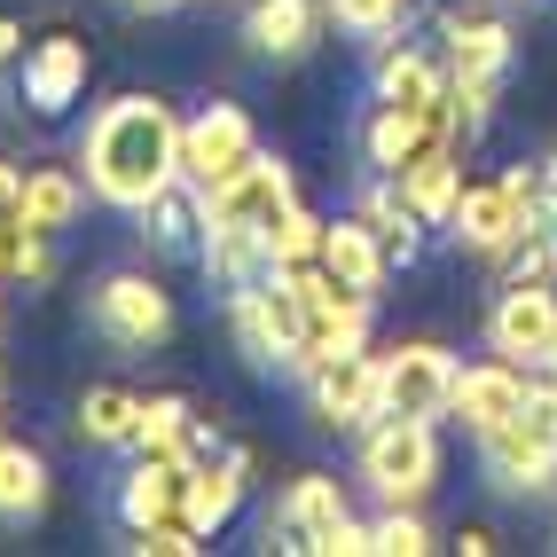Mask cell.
Here are the masks:
<instances>
[{"label":"cell","instance_id":"1","mask_svg":"<svg viewBox=\"0 0 557 557\" xmlns=\"http://www.w3.org/2000/svg\"><path fill=\"white\" fill-rule=\"evenodd\" d=\"M79 165H87V189L102 205H150L158 189H173L181 181V119L165 95H119L102 102L87 134H79Z\"/></svg>","mask_w":557,"mask_h":557},{"label":"cell","instance_id":"2","mask_svg":"<svg viewBox=\"0 0 557 557\" xmlns=\"http://www.w3.org/2000/svg\"><path fill=\"white\" fill-rule=\"evenodd\" d=\"M440 32H448V95H456V126L479 134L495 119V95L510 79V63H518V40H510V24L495 9H440Z\"/></svg>","mask_w":557,"mask_h":557},{"label":"cell","instance_id":"3","mask_svg":"<svg viewBox=\"0 0 557 557\" xmlns=\"http://www.w3.org/2000/svg\"><path fill=\"white\" fill-rule=\"evenodd\" d=\"M361 479L377 487V503H424L440 487V432L424 417L361 424Z\"/></svg>","mask_w":557,"mask_h":557},{"label":"cell","instance_id":"4","mask_svg":"<svg viewBox=\"0 0 557 557\" xmlns=\"http://www.w3.org/2000/svg\"><path fill=\"white\" fill-rule=\"evenodd\" d=\"M456 354L432 346V338H408L377 354V417H424L440 424L448 417V393H456Z\"/></svg>","mask_w":557,"mask_h":557},{"label":"cell","instance_id":"5","mask_svg":"<svg viewBox=\"0 0 557 557\" xmlns=\"http://www.w3.org/2000/svg\"><path fill=\"white\" fill-rule=\"evenodd\" d=\"M197 197H205V228H251V236H268L275 220L299 205V181H290L283 158L259 150L244 173H228L220 189H197Z\"/></svg>","mask_w":557,"mask_h":557},{"label":"cell","instance_id":"6","mask_svg":"<svg viewBox=\"0 0 557 557\" xmlns=\"http://www.w3.org/2000/svg\"><path fill=\"white\" fill-rule=\"evenodd\" d=\"M259 158V126L236 102H205L197 119H181V181L189 189H220L228 173H244Z\"/></svg>","mask_w":557,"mask_h":557},{"label":"cell","instance_id":"7","mask_svg":"<svg viewBox=\"0 0 557 557\" xmlns=\"http://www.w3.org/2000/svg\"><path fill=\"white\" fill-rule=\"evenodd\" d=\"M346 518H354L346 487L330 471H307V479H290V487H283V503L268 510V527H259V534H268V549H314V557H330Z\"/></svg>","mask_w":557,"mask_h":557},{"label":"cell","instance_id":"8","mask_svg":"<svg viewBox=\"0 0 557 557\" xmlns=\"http://www.w3.org/2000/svg\"><path fill=\"white\" fill-rule=\"evenodd\" d=\"M95 330L110 346H165L173 338V299L158 275H102L95 283Z\"/></svg>","mask_w":557,"mask_h":557},{"label":"cell","instance_id":"9","mask_svg":"<svg viewBox=\"0 0 557 557\" xmlns=\"http://www.w3.org/2000/svg\"><path fill=\"white\" fill-rule=\"evenodd\" d=\"M307 408H314V424H330V432L377 424V354L354 346V354L314 361V369H307Z\"/></svg>","mask_w":557,"mask_h":557},{"label":"cell","instance_id":"10","mask_svg":"<svg viewBox=\"0 0 557 557\" xmlns=\"http://www.w3.org/2000/svg\"><path fill=\"white\" fill-rule=\"evenodd\" d=\"M534 228V212L518 205V189L495 173V181H463L456 189V212H448V236L463 244V251H479V259H503L518 236Z\"/></svg>","mask_w":557,"mask_h":557},{"label":"cell","instance_id":"11","mask_svg":"<svg viewBox=\"0 0 557 557\" xmlns=\"http://www.w3.org/2000/svg\"><path fill=\"white\" fill-rule=\"evenodd\" d=\"M549 338H557V283H503V299L487 314V346L518 369H542Z\"/></svg>","mask_w":557,"mask_h":557},{"label":"cell","instance_id":"12","mask_svg":"<svg viewBox=\"0 0 557 557\" xmlns=\"http://www.w3.org/2000/svg\"><path fill=\"white\" fill-rule=\"evenodd\" d=\"M189 456H141L119 479V518L126 534H150V527H189Z\"/></svg>","mask_w":557,"mask_h":557},{"label":"cell","instance_id":"13","mask_svg":"<svg viewBox=\"0 0 557 557\" xmlns=\"http://www.w3.org/2000/svg\"><path fill=\"white\" fill-rule=\"evenodd\" d=\"M527 369H518V361H471V369H456V393H448V417L471 432V440H487V432H503L510 417H518V408H527Z\"/></svg>","mask_w":557,"mask_h":557},{"label":"cell","instance_id":"14","mask_svg":"<svg viewBox=\"0 0 557 557\" xmlns=\"http://www.w3.org/2000/svg\"><path fill=\"white\" fill-rule=\"evenodd\" d=\"M87 71H95V55H87L79 32H48L24 55V110L32 119H63L71 102H87Z\"/></svg>","mask_w":557,"mask_h":557},{"label":"cell","instance_id":"15","mask_svg":"<svg viewBox=\"0 0 557 557\" xmlns=\"http://www.w3.org/2000/svg\"><path fill=\"white\" fill-rule=\"evenodd\" d=\"M369 87H377V102L408 110V119H440V110H456L448 71H440L424 48H377V71H369Z\"/></svg>","mask_w":557,"mask_h":557},{"label":"cell","instance_id":"16","mask_svg":"<svg viewBox=\"0 0 557 557\" xmlns=\"http://www.w3.org/2000/svg\"><path fill=\"white\" fill-rule=\"evenodd\" d=\"M322 16H330L322 0H251L244 40H251V55H268V63H299L322 40Z\"/></svg>","mask_w":557,"mask_h":557},{"label":"cell","instance_id":"17","mask_svg":"<svg viewBox=\"0 0 557 557\" xmlns=\"http://www.w3.org/2000/svg\"><path fill=\"white\" fill-rule=\"evenodd\" d=\"M479 456H487V479L503 495H549V479H557V448L549 440H534L527 424H503V432H487L479 440Z\"/></svg>","mask_w":557,"mask_h":557},{"label":"cell","instance_id":"18","mask_svg":"<svg viewBox=\"0 0 557 557\" xmlns=\"http://www.w3.org/2000/svg\"><path fill=\"white\" fill-rule=\"evenodd\" d=\"M322 268L338 275L346 290H361V299H385V283H393V259H385L377 228H369L361 212L330 220V236H322Z\"/></svg>","mask_w":557,"mask_h":557},{"label":"cell","instance_id":"19","mask_svg":"<svg viewBox=\"0 0 557 557\" xmlns=\"http://www.w3.org/2000/svg\"><path fill=\"white\" fill-rule=\"evenodd\" d=\"M244 487H251V448H220L189 471V527L212 542L228 518L244 510Z\"/></svg>","mask_w":557,"mask_h":557},{"label":"cell","instance_id":"20","mask_svg":"<svg viewBox=\"0 0 557 557\" xmlns=\"http://www.w3.org/2000/svg\"><path fill=\"white\" fill-rule=\"evenodd\" d=\"M55 259H48V236L24 228V173L0 158V283H48Z\"/></svg>","mask_w":557,"mask_h":557},{"label":"cell","instance_id":"21","mask_svg":"<svg viewBox=\"0 0 557 557\" xmlns=\"http://www.w3.org/2000/svg\"><path fill=\"white\" fill-rule=\"evenodd\" d=\"M354 212L369 220V228H377V244H385V259H393V268H417V259H424V228H432V220L400 197V181H393V173H377V181H369Z\"/></svg>","mask_w":557,"mask_h":557},{"label":"cell","instance_id":"22","mask_svg":"<svg viewBox=\"0 0 557 557\" xmlns=\"http://www.w3.org/2000/svg\"><path fill=\"white\" fill-rule=\"evenodd\" d=\"M79 205H87V181L71 173V165H32L24 173V228L32 236H63L71 220H79Z\"/></svg>","mask_w":557,"mask_h":557},{"label":"cell","instance_id":"23","mask_svg":"<svg viewBox=\"0 0 557 557\" xmlns=\"http://www.w3.org/2000/svg\"><path fill=\"white\" fill-rule=\"evenodd\" d=\"M134 220H141V244H158V251H197L205 244V197L189 181H173L150 205H134Z\"/></svg>","mask_w":557,"mask_h":557},{"label":"cell","instance_id":"24","mask_svg":"<svg viewBox=\"0 0 557 557\" xmlns=\"http://www.w3.org/2000/svg\"><path fill=\"white\" fill-rule=\"evenodd\" d=\"M141 432V393L134 385H87L79 393V440L87 448H134Z\"/></svg>","mask_w":557,"mask_h":557},{"label":"cell","instance_id":"25","mask_svg":"<svg viewBox=\"0 0 557 557\" xmlns=\"http://www.w3.org/2000/svg\"><path fill=\"white\" fill-rule=\"evenodd\" d=\"M40 510H48V456L0 440V518L24 527V518H40Z\"/></svg>","mask_w":557,"mask_h":557},{"label":"cell","instance_id":"26","mask_svg":"<svg viewBox=\"0 0 557 557\" xmlns=\"http://www.w3.org/2000/svg\"><path fill=\"white\" fill-rule=\"evenodd\" d=\"M189 440H197V408L189 400L181 393H141V432H134L141 456H189Z\"/></svg>","mask_w":557,"mask_h":557},{"label":"cell","instance_id":"27","mask_svg":"<svg viewBox=\"0 0 557 557\" xmlns=\"http://www.w3.org/2000/svg\"><path fill=\"white\" fill-rule=\"evenodd\" d=\"M322 236H330V220L307 212V205H290L259 244H268V268H307V259H322Z\"/></svg>","mask_w":557,"mask_h":557},{"label":"cell","instance_id":"28","mask_svg":"<svg viewBox=\"0 0 557 557\" xmlns=\"http://www.w3.org/2000/svg\"><path fill=\"white\" fill-rule=\"evenodd\" d=\"M369 542H377V557H424V549H440L432 527L417 518V503H385V518L369 527Z\"/></svg>","mask_w":557,"mask_h":557},{"label":"cell","instance_id":"29","mask_svg":"<svg viewBox=\"0 0 557 557\" xmlns=\"http://www.w3.org/2000/svg\"><path fill=\"white\" fill-rule=\"evenodd\" d=\"M322 9H330L338 32H354V40H385V32H400L408 0H322Z\"/></svg>","mask_w":557,"mask_h":557},{"label":"cell","instance_id":"30","mask_svg":"<svg viewBox=\"0 0 557 557\" xmlns=\"http://www.w3.org/2000/svg\"><path fill=\"white\" fill-rule=\"evenodd\" d=\"M503 283H557V236L542 228V220L503 251Z\"/></svg>","mask_w":557,"mask_h":557},{"label":"cell","instance_id":"31","mask_svg":"<svg viewBox=\"0 0 557 557\" xmlns=\"http://www.w3.org/2000/svg\"><path fill=\"white\" fill-rule=\"evenodd\" d=\"M518 424H527L534 440H549V448H557V377H549V369L527 385V408H518Z\"/></svg>","mask_w":557,"mask_h":557},{"label":"cell","instance_id":"32","mask_svg":"<svg viewBox=\"0 0 557 557\" xmlns=\"http://www.w3.org/2000/svg\"><path fill=\"white\" fill-rule=\"evenodd\" d=\"M16 55H24V24L0 16V63H16Z\"/></svg>","mask_w":557,"mask_h":557},{"label":"cell","instance_id":"33","mask_svg":"<svg viewBox=\"0 0 557 557\" xmlns=\"http://www.w3.org/2000/svg\"><path fill=\"white\" fill-rule=\"evenodd\" d=\"M456 549H463V557H487V549H495V534H487V527H463V534H456Z\"/></svg>","mask_w":557,"mask_h":557},{"label":"cell","instance_id":"34","mask_svg":"<svg viewBox=\"0 0 557 557\" xmlns=\"http://www.w3.org/2000/svg\"><path fill=\"white\" fill-rule=\"evenodd\" d=\"M542 165H549V158H542ZM542 228L557 236V165H549V189H542Z\"/></svg>","mask_w":557,"mask_h":557},{"label":"cell","instance_id":"35","mask_svg":"<svg viewBox=\"0 0 557 557\" xmlns=\"http://www.w3.org/2000/svg\"><path fill=\"white\" fill-rule=\"evenodd\" d=\"M126 9H141V16H165V9H181V0H126Z\"/></svg>","mask_w":557,"mask_h":557},{"label":"cell","instance_id":"36","mask_svg":"<svg viewBox=\"0 0 557 557\" xmlns=\"http://www.w3.org/2000/svg\"><path fill=\"white\" fill-rule=\"evenodd\" d=\"M542 369H549V377H557V338H549V354H542Z\"/></svg>","mask_w":557,"mask_h":557},{"label":"cell","instance_id":"37","mask_svg":"<svg viewBox=\"0 0 557 557\" xmlns=\"http://www.w3.org/2000/svg\"><path fill=\"white\" fill-rule=\"evenodd\" d=\"M0 400H9V361H0Z\"/></svg>","mask_w":557,"mask_h":557},{"label":"cell","instance_id":"38","mask_svg":"<svg viewBox=\"0 0 557 557\" xmlns=\"http://www.w3.org/2000/svg\"><path fill=\"white\" fill-rule=\"evenodd\" d=\"M527 9H534V0H527Z\"/></svg>","mask_w":557,"mask_h":557}]
</instances>
